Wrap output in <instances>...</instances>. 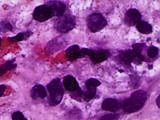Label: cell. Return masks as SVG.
I'll return each mask as SVG.
<instances>
[{"mask_svg": "<svg viewBox=\"0 0 160 120\" xmlns=\"http://www.w3.org/2000/svg\"><path fill=\"white\" fill-rule=\"evenodd\" d=\"M76 25V18L70 14L63 15L58 18L55 21L56 30L62 33H66L72 30Z\"/></svg>", "mask_w": 160, "mask_h": 120, "instance_id": "4", "label": "cell"}, {"mask_svg": "<svg viewBox=\"0 0 160 120\" xmlns=\"http://www.w3.org/2000/svg\"><path fill=\"white\" fill-rule=\"evenodd\" d=\"M144 45L135 44L132 45L133 50L122 51L119 54V58L122 63L129 65L131 63L140 64L144 60V56L141 54Z\"/></svg>", "mask_w": 160, "mask_h": 120, "instance_id": "2", "label": "cell"}, {"mask_svg": "<svg viewBox=\"0 0 160 120\" xmlns=\"http://www.w3.org/2000/svg\"><path fill=\"white\" fill-rule=\"evenodd\" d=\"M12 118L13 120H27L23 114L20 112H14L12 115Z\"/></svg>", "mask_w": 160, "mask_h": 120, "instance_id": "22", "label": "cell"}, {"mask_svg": "<svg viewBox=\"0 0 160 120\" xmlns=\"http://www.w3.org/2000/svg\"><path fill=\"white\" fill-rule=\"evenodd\" d=\"M66 55L68 60L73 61L81 57V49L78 45L71 46L65 51Z\"/></svg>", "mask_w": 160, "mask_h": 120, "instance_id": "12", "label": "cell"}, {"mask_svg": "<svg viewBox=\"0 0 160 120\" xmlns=\"http://www.w3.org/2000/svg\"><path fill=\"white\" fill-rule=\"evenodd\" d=\"M15 60H11L6 61L0 66V76H3L9 70L15 69L17 67Z\"/></svg>", "mask_w": 160, "mask_h": 120, "instance_id": "15", "label": "cell"}, {"mask_svg": "<svg viewBox=\"0 0 160 120\" xmlns=\"http://www.w3.org/2000/svg\"><path fill=\"white\" fill-rule=\"evenodd\" d=\"M32 33L31 31H26L24 32H21L18 34L16 36L8 38L9 41L10 42H20L23 40H26L32 36Z\"/></svg>", "mask_w": 160, "mask_h": 120, "instance_id": "16", "label": "cell"}, {"mask_svg": "<svg viewBox=\"0 0 160 120\" xmlns=\"http://www.w3.org/2000/svg\"><path fill=\"white\" fill-rule=\"evenodd\" d=\"M147 99V94L143 90H138L132 94L124 103L123 109L127 113L136 112L140 110Z\"/></svg>", "mask_w": 160, "mask_h": 120, "instance_id": "1", "label": "cell"}, {"mask_svg": "<svg viewBox=\"0 0 160 120\" xmlns=\"http://www.w3.org/2000/svg\"><path fill=\"white\" fill-rule=\"evenodd\" d=\"M63 84L65 89L70 92L77 91L79 88L77 80L71 75H68L64 77Z\"/></svg>", "mask_w": 160, "mask_h": 120, "instance_id": "11", "label": "cell"}, {"mask_svg": "<svg viewBox=\"0 0 160 120\" xmlns=\"http://www.w3.org/2000/svg\"><path fill=\"white\" fill-rule=\"evenodd\" d=\"M87 24L90 31L96 33L103 29L107 25V22L101 13H93L87 18Z\"/></svg>", "mask_w": 160, "mask_h": 120, "instance_id": "5", "label": "cell"}, {"mask_svg": "<svg viewBox=\"0 0 160 120\" xmlns=\"http://www.w3.org/2000/svg\"><path fill=\"white\" fill-rule=\"evenodd\" d=\"M136 28L140 33L144 34H149L153 31L152 26L148 22L140 21L136 24Z\"/></svg>", "mask_w": 160, "mask_h": 120, "instance_id": "14", "label": "cell"}, {"mask_svg": "<svg viewBox=\"0 0 160 120\" xmlns=\"http://www.w3.org/2000/svg\"><path fill=\"white\" fill-rule=\"evenodd\" d=\"M13 29V26L9 22L2 21L0 22V33H6L11 31Z\"/></svg>", "mask_w": 160, "mask_h": 120, "instance_id": "18", "label": "cell"}, {"mask_svg": "<svg viewBox=\"0 0 160 120\" xmlns=\"http://www.w3.org/2000/svg\"><path fill=\"white\" fill-rule=\"evenodd\" d=\"M47 4L51 7L53 10L54 16L59 17L62 16L64 14L66 6L63 3L61 2L58 1H50L48 2Z\"/></svg>", "mask_w": 160, "mask_h": 120, "instance_id": "9", "label": "cell"}, {"mask_svg": "<svg viewBox=\"0 0 160 120\" xmlns=\"http://www.w3.org/2000/svg\"><path fill=\"white\" fill-rule=\"evenodd\" d=\"M2 39L1 38H0V46H1V44Z\"/></svg>", "mask_w": 160, "mask_h": 120, "instance_id": "25", "label": "cell"}, {"mask_svg": "<svg viewBox=\"0 0 160 120\" xmlns=\"http://www.w3.org/2000/svg\"><path fill=\"white\" fill-rule=\"evenodd\" d=\"M47 88L50 95L49 104L53 106L60 104L64 96V90L60 79H53L49 83Z\"/></svg>", "mask_w": 160, "mask_h": 120, "instance_id": "3", "label": "cell"}, {"mask_svg": "<svg viewBox=\"0 0 160 120\" xmlns=\"http://www.w3.org/2000/svg\"><path fill=\"white\" fill-rule=\"evenodd\" d=\"M86 87H87V90L83 92V95L87 98L92 99L95 96L97 88L87 86H86Z\"/></svg>", "mask_w": 160, "mask_h": 120, "instance_id": "17", "label": "cell"}, {"mask_svg": "<svg viewBox=\"0 0 160 120\" xmlns=\"http://www.w3.org/2000/svg\"><path fill=\"white\" fill-rule=\"evenodd\" d=\"M141 14L136 9H130L125 15V23L129 26L136 25L141 21Z\"/></svg>", "mask_w": 160, "mask_h": 120, "instance_id": "8", "label": "cell"}, {"mask_svg": "<svg viewBox=\"0 0 160 120\" xmlns=\"http://www.w3.org/2000/svg\"><path fill=\"white\" fill-rule=\"evenodd\" d=\"M86 84L87 86L97 88L101 84V83L97 79L95 78H90L86 81Z\"/></svg>", "mask_w": 160, "mask_h": 120, "instance_id": "20", "label": "cell"}, {"mask_svg": "<svg viewBox=\"0 0 160 120\" xmlns=\"http://www.w3.org/2000/svg\"><path fill=\"white\" fill-rule=\"evenodd\" d=\"M119 115L117 114H107L102 116L98 120H118Z\"/></svg>", "mask_w": 160, "mask_h": 120, "instance_id": "21", "label": "cell"}, {"mask_svg": "<svg viewBox=\"0 0 160 120\" xmlns=\"http://www.w3.org/2000/svg\"><path fill=\"white\" fill-rule=\"evenodd\" d=\"M81 57L87 55L90 58L93 63L98 64L108 59L110 56V52L106 50L93 51L87 48L81 49Z\"/></svg>", "mask_w": 160, "mask_h": 120, "instance_id": "6", "label": "cell"}, {"mask_svg": "<svg viewBox=\"0 0 160 120\" xmlns=\"http://www.w3.org/2000/svg\"><path fill=\"white\" fill-rule=\"evenodd\" d=\"M54 16L52 8L48 4L36 7L32 13V17L38 22H44Z\"/></svg>", "mask_w": 160, "mask_h": 120, "instance_id": "7", "label": "cell"}, {"mask_svg": "<svg viewBox=\"0 0 160 120\" xmlns=\"http://www.w3.org/2000/svg\"><path fill=\"white\" fill-rule=\"evenodd\" d=\"M6 86L4 85H0V97L3 95L4 91H6Z\"/></svg>", "mask_w": 160, "mask_h": 120, "instance_id": "23", "label": "cell"}, {"mask_svg": "<svg viewBox=\"0 0 160 120\" xmlns=\"http://www.w3.org/2000/svg\"><path fill=\"white\" fill-rule=\"evenodd\" d=\"M102 108L108 112H115L120 107V104L118 101L115 99L107 98L102 103Z\"/></svg>", "mask_w": 160, "mask_h": 120, "instance_id": "10", "label": "cell"}, {"mask_svg": "<svg viewBox=\"0 0 160 120\" xmlns=\"http://www.w3.org/2000/svg\"><path fill=\"white\" fill-rule=\"evenodd\" d=\"M47 95L46 90L43 86L41 85H36L32 89L31 96L33 99L38 98L43 99Z\"/></svg>", "mask_w": 160, "mask_h": 120, "instance_id": "13", "label": "cell"}, {"mask_svg": "<svg viewBox=\"0 0 160 120\" xmlns=\"http://www.w3.org/2000/svg\"><path fill=\"white\" fill-rule=\"evenodd\" d=\"M160 96L157 97V99H156V104L158 106V107L160 108Z\"/></svg>", "mask_w": 160, "mask_h": 120, "instance_id": "24", "label": "cell"}, {"mask_svg": "<svg viewBox=\"0 0 160 120\" xmlns=\"http://www.w3.org/2000/svg\"><path fill=\"white\" fill-rule=\"evenodd\" d=\"M158 53V49L156 47L152 46L149 47L148 51V55L150 58H154L157 56Z\"/></svg>", "mask_w": 160, "mask_h": 120, "instance_id": "19", "label": "cell"}]
</instances>
